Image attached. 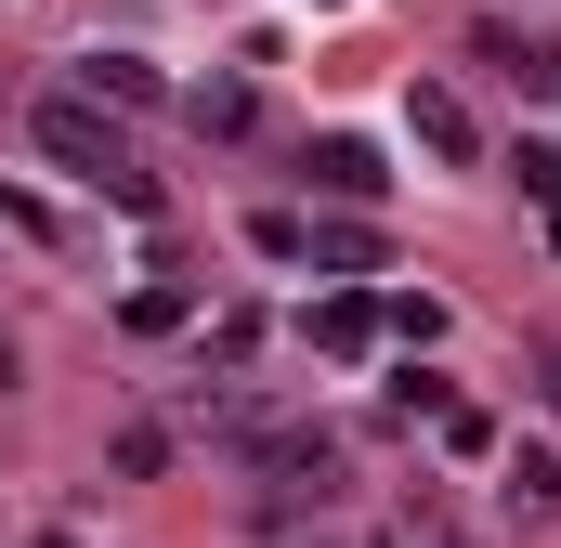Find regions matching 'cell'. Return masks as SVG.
Wrapping results in <instances>:
<instances>
[{
  "instance_id": "1",
  "label": "cell",
  "mask_w": 561,
  "mask_h": 548,
  "mask_svg": "<svg viewBox=\"0 0 561 548\" xmlns=\"http://www.w3.org/2000/svg\"><path fill=\"white\" fill-rule=\"evenodd\" d=\"M26 132H39V157H53V170L105 183V209H131V222H157V209H170V183H157V170L131 157V132H118V118H105L92 92H53V105H39Z\"/></svg>"
},
{
  "instance_id": "2",
  "label": "cell",
  "mask_w": 561,
  "mask_h": 548,
  "mask_svg": "<svg viewBox=\"0 0 561 548\" xmlns=\"http://www.w3.org/2000/svg\"><path fill=\"white\" fill-rule=\"evenodd\" d=\"M470 53H483V66H496L523 105H561V53H549V39H523L510 13H483V26H470Z\"/></svg>"
},
{
  "instance_id": "3",
  "label": "cell",
  "mask_w": 561,
  "mask_h": 548,
  "mask_svg": "<svg viewBox=\"0 0 561 548\" xmlns=\"http://www.w3.org/2000/svg\"><path fill=\"white\" fill-rule=\"evenodd\" d=\"M300 170H313V183H327L340 209H379V196H392V157H379L366 132H327L313 157H300Z\"/></svg>"
},
{
  "instance_id": "4",
  "label": "cell",
  "mask_w": 561,
  "mask_h": 548,
  "mask_svg": "<svg viewBox=\"0 0 561 548\" xmlns=\"http://www.w3.org/2000/svg\"><path fill=\"white\" fill-rule=\"evenodd\" d=\"M405 132H419L444 170H470V157H483V118H470V105H457L444 79H419V92H405Z\"/></svg>"
},
{
  "instance_id": "5",
  "label": "cell",
  "mask_w": 561,
  "mask_h": 548,
  "mask_svg": "<svg viewBox=\"0 0 561 548\" xmlns=\"http://www.w3.org/2000/svg\"><path fill=\"white\" fill-rule=\"evenodd\" d=\"M313 353H327V366H366V353H379V300H366V287L313 300Z\"/></svg>"
},
{
  "instance_id": "6",
  "label": "cell",
  "mask_w": 561,
  "mask_h": 548,
  "mask_svg": "<svg viewBox=\"0 0 561 548\" xmlns=\"http://www.w3.org/2000/svg\"><path fill=\"white\" fill-rule=\"evenodd\" d=\"M79 79H92V105H170V79H157L144 53H92Z\"/></svg>"
},
{
  "instance_id": "7",
  "label": "cell",
  "mask_w": 561,
  "mask_h": 548,
  "mask_svg": "<svg viewBox=\"0 0 561 548\" xmlns=\"http://www.w3.org/2000/svg\"><path fill=\"white\" fill-rule=\"evenodd\" d=\"M300 262L313 274H379V236L366 222H300Z\"/></svg>"
},
{
  "instance_id": "8",
  "label": "cell",
  "mask_w": 561,
  "mask_h": 548,
  "mask_svg": "<svg viewBox=\"0 0 561 548\" xmlns=\"http://www.w3.org/2000/svg\"><path fill=\"white\" fill-rule=\"evenodd\" d=\"M496 496H510V510H523V523H561V457H549V444H523V457H510V483H496Z\"/></svg>"
},
{
  "instance_id": "9",
  "label": "cell",
  "mask_w": 561,
  "mask_h": 548,
  "mask_svg": "<svg viewBox=\"0 0 561 548\" xmlns=\"http://www.w3.org/2000/svg\"><path fill=\"white\" fill-rule=\"evenodd\" d=\"M170 105H183V118H196L209 144H236L249 118H262V105H249V79H209V92H170Z\"/></svg>"
},
{
  "instance_id": "10",
  "label": "cell",
  "mask_w": 561,
  "mask_h": 548,
  "mask_svg": "<svg viewBox=\"0 0 561 548\" xmlns=\"http://www.w3.org/2000/svg\"><path fill=\"white\" fill-rule=\"evenodd\" d=\"M379 340L431 353V340H444V300H431V287H392V300H379Z\"/></svg>"
},
{
  "instance_id": "11",
  "label": "cell",
  "mask_w": 561,
  "mask_h": 548,
  "mask_svg": "<svg viewBox=\"0 0 561 548\" xmlns=\"http://www.w3.org/2000/svg\"><path fill=\"white\" fill-rule=\"evenodd\" d=\"M105 457H118V470H131V483H157V470H170V431H157V418H131V431H118V444H105Z\"/></svg>"
},
{
  "instance_id": "12",
  "label": "cell",
  "mask_w": 561,
  "mask_h": 548,
  "mask_svg": "<svg viewBox=\"0 0 561 548\" xmlns=\"http://www.w3.org/2000/svg\"><path fill=\"white\" fill-rule=\"evenodd\" d=\"M249 353H262V313H249V300H236V313H209V366H249Z\"/></svg>"
},
{
  "instance_id": "13",
  "label": "cell",
  "mask_w": 561,
  "mask_h": 548,
  "mask_svg": "<svg viewBox=\"0 0 561 548\" xmlns=\"http://www.w3.org/2000/svg\"><path fill=\"white\" fill-rule=\"evenodd\" d=\"M183 313H196V300H183V287H131V327H144V340H170V327H183Z\"/></svg>"
},
{
  "instance_id": "14",
  "label": "cell",
  "mask_w": 561,
  "mask_h": 548,
  "mask_svg": "<svg viewBox=\"0 0 561 548\" xmlns=\"http://www.w3.org/2000/svg\"><path fill=\"white\" fill-rule=\"evenodd\" d=\"M536 392H549V418H561V340H549V366H536Z\"/></svg>"
},
{
  "instance_id": "15",
  "label": "cell",
  "mask_w": 561,
  "mask_h": 548,
  "mask_svg": "<svg viewBox=\"0 0 561 548\" xmlns=\"http://www.w3.org/2000/svg\"><path fill=\"white\" fill-rule=\"evenodd\" d=\"M0 379H13V340H0Z\"/></svg>"
}]
</instances>
